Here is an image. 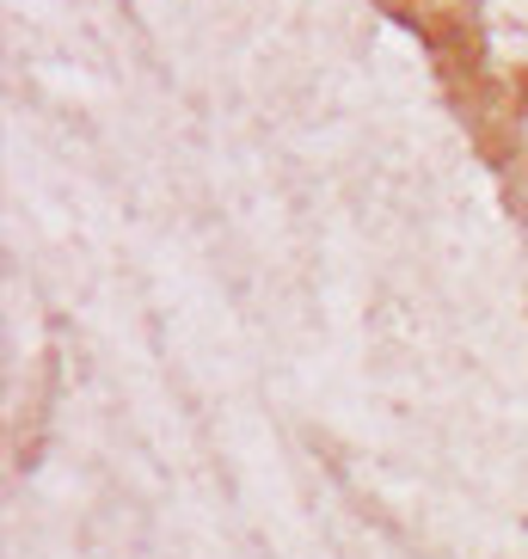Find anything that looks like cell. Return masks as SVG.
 I'll list each match as a JSON object with an SVG mask.
<instances>
[{
  "label": "cell",
  "mask_w": 528,
  "mask_h": 559,
  "mask_svg": "<svg viewBox=\"0 0 528 559\" xmlns=\"http://www.w3.org/2000/svg\"><path fill=\"white\" fill-rule=\"evenodd\" d=\"M387 19H399L406 32H418L430 56H436V74H443L448 99L461 111V123L473 130L479 154L492 166L511 160V142L497 135L504 123V81L485 68V37H479V0H375Z\"/></svg>",
  "instance_id": "1"
}]
</instances>
